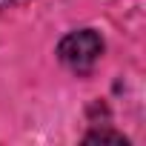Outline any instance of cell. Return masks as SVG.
Masks as SVG:
<instances>
[{"instance_id":"1","label":"cell","mask_w":146,"mask_h":146,"mask_svg":"<svg viewBox=\"0 0 146 146\" xmlns=\"http://www.w3.org/2000/svg\"><path fill=\"white\" fill-rule=\"evenodd\" d=\"M103 54V40L98 32L92 29H80V32H72L60 40L57 46V57L63 66H69L72 72H78V75H83V72H89Z\"/></svg>"},{"instance_id":"2","label":"cell","mask_w":146,"mask_h":146,"mask_svg":"<svg viewBox=\"0 0 146 146\" xmlns=\"http://www.w3.org/2000/svg\"><path fill=\"white\" fill-rule=\"evenodd\" d=\"M86 140H115V143H126V137H120V135H109V132H95V135H89Z\"/></svg>"},{"instance_id":"3","label":"cell","mask_w":146,"mask_h":146,"mask_svg":"<svg viewBox=\"0 0 146 146\" xmlns=\"http://www.w3.org/2000/svg\"><path fill=\"white\" fill-rule=\"evenodd\" d=\"M15 3H23V0H0V9H6V6H15Z\"/></svg>"}]
</instances>
